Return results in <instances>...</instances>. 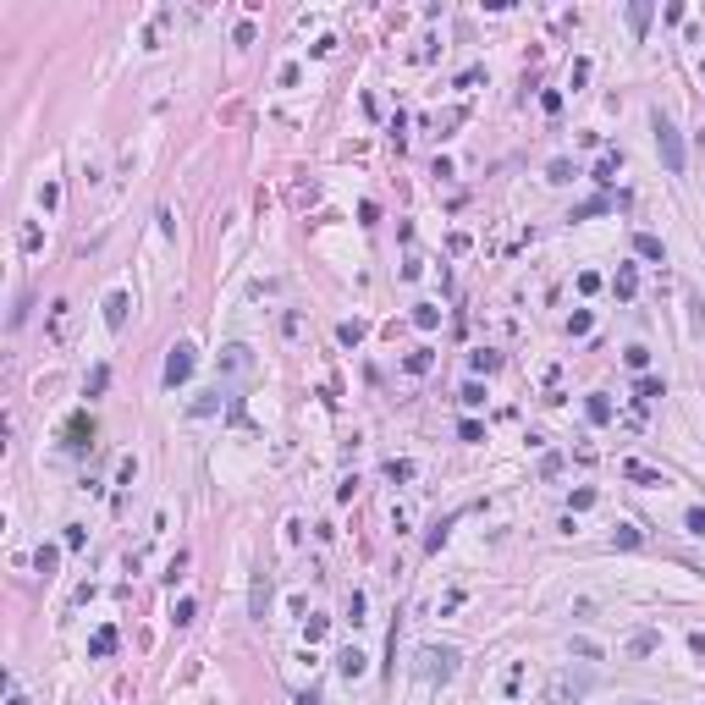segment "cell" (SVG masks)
<instances>
[{
	"instance_id": "obj_3",
	"label": "cell",
	"mask_w": 705,
	"mask_h": 705,
	"mask_svg": "<svg viewBox=\"0 0 705 705\" xmlns=\"http://www.w3.org/2000/svg\"><path fill=\"white\" fill-rule=\"evenodd\" d=\"M650 127H656V155H662V166L672 171V177H684V166H689V155H684V132L667 122L662 110L650 116Z\"/></svg>"
},
{
	"instance_id": "obj_33",
	"label": "cell",
	"mask_w": 705,
	"mask_h": 705,
	"mask_svg": "<svg viewBox=\"0 0 705 705\" xmlns=\"http://www.w3.org/2000/svg\"><path fill=\"white\" fill-rule=\"evenodd\" d=\"M469 364H474V375H491V370H496V364H501V358H496V352H474Z\"/></svg>"
},
{
	"instance_id": "obj_29",
	"label": "cell",
	"mask_w": 705,
	"mask_h": 705,
	"mask_svg": "<svg viewBox=\"0 0 705 705\" xmlns=\"http://www.w3.org/2000/svg\"><path fill=\"white\" fill-rule=\"evenodd\" d=\"M446 529H452V518H441L436 529H430V535H424V551H441V545H446Z\"/></svg>"
},
{
	"instance_id": "obj_27",
	"label": "cell",
	"mask_w": 705,
	"mask_h": 705,
	"mask_svg": "<svg viewBox=\"0 0 705 705\" xmlns=\"http://www.w3.org/2000/svg\"><path fill=\"white\" fill-rule=\"evenodd\" d=\"M595 182H601V187H612V182H617V155H606L601 166H595Z\"/></svg>"
},
{
	"instance_id": "obj_4",
	"label": "cell",
	"mask_w": 705,
	"mask_h": 705,
	"mask_svg": "<svg viewBox=\"0 0 705 705\" xmlns=\"http://www.w3.org/2000/svg\"><path fill=\"white\" fill-rule=\"evenodd\" d=\"M187 375H193V342H171V352H166V386L177 392Z\"/></svg>"
},
{
	"instance_id": "obj_6",
	"label": "cell",
	"mask_w": 705,
	"mask_h": 705,
	"mask_svg": "<svg viewBox=\"0 0 705 705\" xmlns=\"http://www.w3.org/2000/svg\"><path fill=\"white\" fill-rule=\"evenodd\" d=\"M61 436H66V446H88V441H94V419H88V414H72Z\"/></svg>"
},
{
	"instance_id": "obj_18",
	"label": "cell",
	"mask_w": 705,
	"mask_h": 705,
	"mask_svg": "<svg viewBox=\"0 0 705 705\" xmlns=\"http://www.w3.org/2000/svg\"><path fill=\"white\" fill-rule=\"evenodd\" d=\"M628 28H634V33L650 28V0H634V6H628Z\"/></svg>"
},
{
	"instance_id": "obj_28",
	"label": "cell",
	"mask_w": 705,
	"mask_h": 705,
	"mask_svg": "<svg viewBox=\"0 0 705 705\" xmlns=\"http://www.w3.org/2000/svg\"><path fill=\"white\" fill-rule=\"evenodd\" d=\"M601 209H612V199H584V204L573 209V221H590V215H601Z\"/></svg>"
},
{
	"instance_id": "obj_37",
	"label": "cell",
	"mask_w": 705,
	"mask_h": 705,
	"mask_svg": "<svg viewBox=\"0 0 705 705\" xmlns=\"http://www.w3.org/2000/svg\"><path fill=\"white\" fill-rule=\"evenodd\" d=\"M336 336H342V342H348V348H352V342H364V325H358V320H348V325H342V331H336Z\"/></svg>"
},
{
	"instance_id": "obj_23",
	"label": "cell",
	"mask_w": 705,
	"mask_h": 705,
	"mask_svg": "<svg viewBox=\"0 0 705 705\" xmlns=\"http://www.w3.org/2000/svg\"><path fill=\"white\" fill-rule=\"evenodd\" d=\"M622 474L639 479V485H662V474H656V469H644V463H622Z\"/></svg>"
},
{
	"instance_id": "obj_41",
	"label": "cell",
	"mask_w": 705,
	"mask_h": 705,
	"mask_svg": "<svg viewBox=\"0 0 705 705\" xmlns=\"http://www.w3.org/2000/svg\"><path fill=\"white\" fill-rule=\"evenodd\" d=\"M348 617H352V622H364V595H358V590L348 595Z\"/></svg>"
},
{
	"instance_id": "obj_14",
	"label": "cell",
	"mask_w": 705,
	"mask_h": 705,
	"mask_svg": "<svg viewBox=\"0 0 705 705\" xmlns=\"http://www.w3.org/2000/svg\"><path fill=\"white\" fill-rule=\"evenodd\" d=\"M110 650H116V628H100V634L88 639V656L100 662V656H110Z\"/></svg>"
},
{
	"instance_id": "obj_32",
	"label": "cell",
	"mask_w": 705,
	"mask_h": 705,
	"mask_svg": "<svg viewBox=\"0 0 705 705\" xmlns=\"http://www.w3.org/2000/svg\"><path fill=\"white\" fill-rule=\"evenodd\" d=\"M386 479H414V463H408V457H392V463H386Z\"/></svg>"
},
{
	"instance_id": "obj_17",
	"label": "cell",
	"mask_w": 705,
	"mask_h": 705,
	"mask_svg": "<svg viewBox=\"0 0 705 705\" xmlns=\"http://www.w3.org/2000/svg\"><path fill=\"white\" fill-rule=\"evenodd\" d=\"M584 414L595 419V424H606V419H612V402H606V392H590V402H584Z\"/></svg>"
},
{
	"instance_id": "obj_24",
	"label": "cell",
	"mask_w": 705,
	"mask_h": 705,
	"mask_svg": "<svg viewBox=\"0 0 705 705\" xmlns=\"http://www.w3.org/2000/svg\"><path fill=\"white\" fill-rule=\"evenodd\" d=\"M193 617H199V606L187 601V595H182V601H177V606H171V622H177V628H187V622H193Z\"/></svg>"
},
{
	"instance_id": "obj_39",
	"label": "cell",
	"mask_w": 705,
	"mask_h": 705,
	"mask_svg": "<svg viewBox=\"0 0 705 705\" xmlns=\"http://www.w3.org/2000/svg\"><path fill=\"white\" fill-rule=\"evenodd\" d=\"M584 507H595V491L584 485V491H573V513H584Z\"/></svg>"
},
{
	"instance_id": "obj_26",
	"label": "cell",
	"mask_w": 705,
	"mask_h": 705,
	"mask_svg": "<svg viewBox=\"0 0 705 705\" xmlns=\"http://www.w3.org/2000/svg\"><path fill=\"white\" fill-rule=\"evenodd\" d=\"M656 634H634V639H628V656H650V650H656Z\"/></svg>"
},
{
	"instance_id": "obj_7",
	"label": "cell",
	"mask_w": 705,
	"mask_h": 705,
	"mask_svg": "<svg viewBox=\"0 0 705 705\" xmlns=\"http://www.w3.org/2000/svg\"><path fill=\"white\" fill-rule=\"evenodd\" d=\"M127 309H132V298H127V292H110V298H105V325H110V331H122V325H127Z\"/></svg>"
},
{
	"instance_id": "obj_40",
	"label": "cell",
	"mask_w": 705,
	"mask_h": 705,
	"mask_svg": "<svg viewBox=\"0 0 705 705\" xmlns=\"http://www.w3.org/2000/svg\"><path fill=\"white\" fill-rule=\"evenodd\" d=\"M182 568H187V551H177V557H171V568H166V579L177 584V579H182Z\"/></svg>"
},
{
	"instance_id": "obj_1",
	"label": "cell",
	"mask_w": 705,
	"mask_h": 705,
	"mask_svg": "<svg viewBox=\"0 0 705 705\" xmlns=\"http://www.w3.org/2000/svg\"><path fill=\"white\" fill-rule=\"evenodd\" d=\"M457 656L452 644H419L414 650V672H419V684H452L457 678Z\"/></svg>"
},
{
	"instance_id": "obj_44",
	"label": "cell",
	"mask_w": 705,
	"mask_h": 705,
	"mask_svg": "<svg viewBox=\"0 0 705 705\" xmlns=\"http://www.w3.org/2000/svg\"><path fill=\"white\" fill-rule=\"evenodd\" d=\"M298 705H325V694H320V689H309V694H298Z\"/></svg>"
},
{
	"instance_id": "obj_12",
	"label": "cell",
	"mask_w": 705,
	"mask_h": 705,
	"mask_svg": "<svg viewBox=\"0 0 705 705\" xmlns=\"http://www.w3.org/2000/svg\"><path fill=\"white\" fill-rule=\"evenodd\" d=\"M66 320H72V303L56 298V303H50V342H61V336H66Z\"/></svg>"
},
{
	"instance_id": "obj_25",
	"label": "cell",
	"mask_w": 705,
	"mask_h": 705,
	"mask_svg": "<svg viewBox=\"0 0 705 705\" xmlns=\"http://www.w3.org/2000/svg\"><path fill=\"white\" fill-rule=\"evenodd\" d=\"M457 402H463V408H479V402H485V386H479V380H469V386L457 392Z\"/></svg>"
},
{
	"instance_id": "obj_35",
	"label": "cell",
	"mask_w": 705,
	"mask_h": 705,
	"mask_svg": "<svg viewBox=\"0 0 705 705\" xmlns=\"http://www.w3.org/2000/svg\"><path fill=\"white\" fill-rule=\"evenodd\" d=\"M540 110H545V116H557V110H562V94H557V88H545V94H540Z\"/></svg>"
},
{
	"instance_id": "obj_20",
	"label": "cell",
	"mask_w": 705,
	"mask_h": 705,
	"mask_svg": "<svg viewBox=\"0 0 705 705\" xmlns=\"http://www.w3.org/2000/svg\"><path fill=\"white\" fill-rule=\"evenodd\" d=\"M656 397H667V386H662V380H650V375H644L639 386H634V402H656Z\"/></svg>"
},
{
	"instance_id": "obj_8",
	"label": "cell",
	"mask_w": 705,
	"mask_h": 705,
	"mask_svg": "<svg viewBox=\"0 0 705 705\" xmlns=\"http://www.w3.org/2000/svg\"><path fill=\"white\" fill-rule=\"evenodd\" d=\"M364 667H370V656H364L358 644H348V650L336 656V672H342V678H364Z\"/></svg>"
},
{
	"instance_id": "obj_13",
	"label": "cell",
	"mask_w": 705,
	"mask_h": 705,
	"mask_svg": "<svg viewBox=\"0 0 705 705\" xmlns=\"http://www.w3.org/2000/svg\"><path fill=\"white\" fill-rule=\"evenodd\" d=\"M265 606H270V579L259 573V579H254V595H249V612H254V617H265Z\"/></svg>"
},
{
	"instance_id": "obj_22",
	"label": "cell",
	"mask_w": 705,
	"mask_h": 705,
	"mask_svg": "<svg viewBox=\"0 0 705 705\" xmlns=\"http://www.w3.org/2000/svg\"><path fill=\"white\" fill-rule=\"evenodd\" d=\"M612 545L634 551V545H639V529H634V523H617V529H612Z\"/></svg>"
},
{
	"instance_id": "obj_38",
	"label": "cell",
	"mask_w": 705,
	"mask_h": 705,
	"mask_svg": "<svg viewBox=\"0 0 705 705\" xmlns=\"http://www.w3.org/2000/svg\"><path fill=\"white\" fill-rule=\"evenodd\" d=\"M551 182H573V166H568V160H551Z\"/></svg>"
},
{
	"instance_id": "obj_16",
	"label": "cell",
	"mask_w": 705,
	"mask_h": 705,
	"mask_svg": "<svg viewBox=\"0 0 705 705\" xmlns=\"http://www.w3.org/2000/svg\"><path fill=\"white\" fill-rule=\"evenodd\" d=\"M402 364H408V375H430V364H436V352H430V348H414L408 358H402Z\"/></svg>"
},
{
	"instance_id": "obj_21",
	"label": "cell",
	"mask_w": 705,
	"mask_h": 705,
	"mask_svg": "<svg viewBox=\"0 0 705 705\" xmlns=\"http://www.w3.org/2000/svg\"><path fill=\"white\" fill-rule=\"evenodd\" d=\"M105 386H110V370H105V364H94V370H88V380H83V392H88V397H100Z\"/></svg>"
},
{
	"instance_id": "obj_42",
	"label": "cell",
	"mask_w": 705,
	"mask_h": 705,
	"mask_svg": "<svg viewBox=\"0 0 705 705\" xmlns=\"http://www.w3.org/2000/svg\"><path fill=\"white\" fill-rule=\"evenodd\" d=\"M568 83H573V88L590 83V61H573V78H568Z\"/></svg>"
},
{
	"instance_id": "obj_10",
	"label": "cell",
	"mask_w": 705,
	"mask_h": 705,
	"mask_svg": "<svg viewBox=\"0 0 705 705\" xmlns=\"http://www.w3.org/2000/svg\"><path fill=\"white\" fill-rule=\"evenodd\" d=\"M634 254H639V259L667 265V243H662V237H650V231H639V237H634Z\"/></svg>"
},
{
	"instance_id": "obj_9",
	"label": "cell",
	"mask_w": 705,
	"mask_h": 705,
	"mask_svg": "<svg viewBox=\"0 0 705 705\" xmlns=\"http://www.w3.org/2000/svg\"><path fill=\"white\" fill-rule=\"evenodd\" d=\"M221 402H226V397H221V386H215V392H199V397H193V402H187V414H193V419H209V414H221Z\"/></svg>"
},
{
	"instance_id": "obj_45",
	"label": "cell",
	"mask_w": 705,
	"mask_h": 705,
	"mask_svg": "<svg viewBox=\"0 0 705 705\" xmlns=\"http://www.w3.org/2000/svg\"><path fill=\"white\" fill-rule=\"evenodd\" d=\"M689 644H694V656L705 662V634H689Z\"/></svg>"
},
{
	"instance_id": "obj_2",
	"label": "cell",
	"mask_w": 705,
	"mask_h": 705,
	"mask_svg": "<svg viewBox=\"0 0 705 705\" xmlns=\"http://www.w3.org/2000/svg\"><path fill=\"white\" fill-rule=\"evenodd\" d=\"M590 689H595V678H590V672H573V667H562V672H551V678H545V689H540V705H579Z\"/></svg>"
},
{
	"instance_id": "obj_31",
	"label": "cell",
	"mask_w": 705,
	"mask_h": 705,
	"mask_svg": "<svg viewBox=\"0 0 705 705\" xmlns=\"http://www.w3.org/2000/svg\"><path fill=\"white\" fill-rule=\"evenodd\" d=\"M622 364H628V370H644V364H650V348H639V342H634V348L622 352Z\"/></svg>"
},
{
	"instance_id": "obj_34",
	"label": "cell",
	"mask_w": 705,
	"mask_h": 705,
	"mask_svg": "<svg viewBox=\"0 0 705 705\" xmlns=\"http://www.w3.org/2000/svg\"><path fill=\"white\" fill-rule=\"evenodd\" d=\"M22 249L39 254V226H33V221H22Z\"/></svg>"
},
{
	"instance_id": "obj_5",
	"label": "cell",
	"mask_w": 705,
	"mask_h": 705,
	"mask_svg": "<svg viewBox=\"0 0 705 705\" xmlns=\"http://www.w3.org/2000/svg\"><path fill=\"white\" fill-rule=\"evenodd\" d=\"M221 375H254V352L243 348V342H231V348L221 352Z\"/></svg>"
},
{
	"instance_id": "obj_19",
	"label": "cell",
	"mask_w": 705,
	"mask_h": 705,
	"mask_svg": "<svg viewBox=\"0 0 705 705\" xmlns=\"http://www.w3.org/2000/svg\"><path fill=\"white\" fill-rule=\"evenodd\" d=\"M56 562H61V551H56V545H39V551H33V568H39L44 579L56 573Z\"/></svg>"
},
{
	"instance_id": "obj_36",
	"label": "cell",
	"mask_w": 705,
	"mask_h": 705,
	"mask_svg": "<svg viewBox=\"0 0 705 705\" xmlns=\"http://www.w3.org/2000/svg\"><path fill=\"white\" fill-rule=\"evenodd\" d=\"M684 523H689V535H705V507H689Z\"/></svg>"
},
{
	"instance_id": "obj_11",
	"label": "cell",
	"mask_w": 705,
	"mask_h": 705,
	"mask_svg": "<svg viewBox=\"0 0 705 705\" xmlns=\"http://www.w3.org/2000/svg\"><path fill=\"white\" fill-rule=\"evenodd\" d=\"M612 292H617L622 303H628V298H634V292H639V270H634V265H622L617 276H612Z\"/></svg>"
},
{
	"instance_id": "obj_43",
	"label": "cell",
	"mask_w": 705,
	"mask_h": 705,
	"mask_svg": "<svg viewBox=\"0 0 705 705\" xmlns=\"http://www.w3.org/2000/svg\"><path fill=\"white\" fill-rule=\"evenodd\" d=\"M6 689H11V705H28V694L17 689V678H6Z\"/></svg>"
},
{
	"instance_id": "obj_15",
	"label": "cell",
	"mask_w": 705,
	"mask_h": 705,
	"mask_svg": "<svg viewBox=\"0 0 705 705\" xmlns=\"http://www.w3.org/2000/svg\"><path fill=\"white\" fill-rule=\"evenodd\" d=\"M414 325H419V331H436V325H441V309H436V303H414Z\"/></svg>"
},
{
	"instance_id": "obj_30",
	"label": "cell",
	"mask_w": 705,
	"mask_h": 705,
	"mask_svg": "<svg viewBox=\"0 0 705 705\" xmlns=\"http://www.w3.org/2000/svg\"><path fill=\"white\" fill-rule=\"evenodd\" d=\"M568 650H573V656H584V662H601V644H595V639H573Z\"/></svg>"
}]
</instances>
